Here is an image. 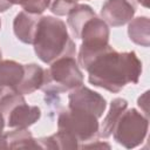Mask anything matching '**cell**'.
Segmentation results:
<instances>
[{"mask_svg":"<svg viewBox=\"0 0 150 150\" xmlns=\"http://www.w3.org/2000/svg\"><path fill=\"white\" fill-rule=\"evenodd\" d=\"M88 81L110 93H120L127 84H136L142 74V62L135 52H116L111 46L87 67Z\"/></svg>","mask_w":150,"mask_h":150,"instance_id":"1","label":"cell"},{"mask_svg":"<svg viewBox=\"0 0 150 150\" xmlns=\"http://www.w3.org/2000/svg\"><path fill=\"white\" fill-rule=\"evenodd\" d=\"M33 46L38 57L48 64L63 56H75L76 53V46L69 36L66 23L50 15L40 16Z\"/></svg>","mask_w":150,"mask_h":150,"instance_id":"2","label":"cell"},{"mask_svg":"<svg viewBox=\"0 0 150 150\" xmlns=\"http://www.w3.org/2000/svg\"><path fill=\"white\" fill-rule=\"evenodd\" d=\"M43 70L41 90L47 94L70 91L83 84V74L74 56H63Z\"/></svg>","mask_w":150,"mask_h":150,"instance_id":"3","label":"cell"},{"mask_svg":"<svg viewBox=\"0 0 150 150\" xmlns=\"http://www.w3.org/2000/svg\"><path fill=\"white\" fill-rule=\"evenodd\" d=\"M98 117L86 110L68 108L57 117V130L68 134L79 143L95 141L98 137Z\"/></svg>","mask_w":150,"mask_h":150,"instance_id":"4","label":"cell"},{"mask_svg":"<svg viewBox=\"0 0 150 150\" xmlns=\"http://www.w3.org/2000/svg\"><path fill=\"white\" fill-rule=\"evenodd\" d=\"M109 27L107 22L96 15L90 18L82 27L80 39L82 45L79 52V64L83 69L101 53L110 47Z\"/></svg>","mask_w":150,"mask_h":150,"instance_id":"5","label":"cell"},{"mask_svg":"<svg viewBox=\"0 0 150 150\" xmlns=\"http://www.w3.org/2000/svg\"><path fill=\"white\" fill-rule=\"evenodd\" d=\"M148 116L135 108H127L120 115L111 135L120 145L127 149H132L144 141L148 134Z\"/></svg>","mask_w":150,"mask_h":150,"instance_id":"6","label":"cell"},{"mask_svg":"<svg viewBox=\"0 0 150 150\" xmlns=\"http://www.w3.org/2000/svg\"><path fill=\"white\" fill-rule=\"evenodd\" d=\"M0 111L8 128H28L41 117L38 105H28L22 95H7L0 97Z\"/></svg>","mask_w":150,"mask_h":150,"instance_id":"7","label":"cell"},{"mask_svg":"<svg viewBox=\"0 0 150 150\" xmlns=\"http://www.w3.org/2000/svg\"><path fill=\"white\" fill-rule=\"evenodd\" d=\"M68 101V108L89 111L98 118L103 115L107 107V102L102 95L89 89L88 87H84L83 84L70 90Z\"/></svg>","mask_w":150,"mask_h":150,"instance_id":"8","label":"cell"},{"mask_svg":"<svg viewBox=\"0 0 150 150\" xmlns=\"http://www.w3.org/2000/svg\"><path fill=\"white\" fill-rule=\"evenodd\" d=\"M136 0H107L101 8V19L114 27L128 23L136 13Z\"/></svg>","mask_w":150,"mask_h":150,"instance_id":"9","label":"cell"},{"mask_svg":"<svg viewBox=\"0 0 150 150\" xmlns=\"http://www.w3.org/2000/svg\"><path fill=\"white\" fill-rule=\"evenodd\" d=\"M25 74V64L13 60L0 61V97L18 94Z\"/></svg>","mask_w":150,"mask_h":150,"instance_id":"10","label":"cell"},{"mask_svg":"<svg viewBox=\"0 0 150 150\" xmlns=\"http://www.w3.org/2000/svg\"><path fill=\"white\" fill-rule=\"evenodd\" d=\"M39 19V14H30L25 11L18 13L13 21L15 36L23 43H33Z\"/></svg>","mask_w":150,"mask_h":150,"instance_id":"11","label":"cell"},{"mask_svg":"<svg viewBox=\"0 0 150 150\" xmlns=\"http://www.w3.org/2000/svg\"><path fill=\"white\" fill-rule=\"evenodd\" d=\"M43 70L36 63L25 64V74L18 88V95H29L40 89L43 81Z\"/></svg>","mask_w":150,"mask_h":150,"instance_id":"12","label":"cell"},{"mask_svg":"<svg viewBox=\"0 0 150 150\" xmlns=\"http://www.w3.org/2000/svg\"><path fill=\"white\" fill-rule=\"evenodd\" d=\"M95 15L96 14H95L94 9L88 5L76 4L71 7V9L67 14V16H68L67 22H68V26H69L71 34L74 35L75 39H80L82 27L90 18H93Z\"/></svg>","mask_w":150,"mask_h":150,"instance_id":"13","label":"cell"},{"mask_svg":"<svg viewBox=\"0 0 150 150\" xmlns=\"http://www.w3.org/2000/svg\"><path fill=\"white\" fill-rule=\"evenodd\" d=\"M127 108H128V102L124 98L117 97V98H114L110 102L109 111H108L107 116L104 117V120H103V122L101 124V128L98 129V136L100 137L108 138L109 136H111L112 130H114V127H115V124H116L120 115Z\"/></svg>","mask_w":150,"mask_h":150,"instance_id":"14","label":"cell"},{"mask_svg":"<svg viewBox=\"0 0 150 150\" xmlns=\"http://www.w3.org/2000/svg\"><path fill=\"white\" fill-rule=\"evenodd\" d=\"M5 139L7 143V148L12 149H18V148H23V149H41L38 139H35L30 131L27 128H16L15 130H12L9 132L4 134Z\"/></svg>","mask_w":150,"mask_h":150,"instance_id":"15","label":"cell"},{"mask_svg":"<svg viewBox=\"0 0 150 150\" xmlns=\"http://www.w3.org/2000/svg\"><path fill=\"white\" fill-rule=\"evenodd\" d=\"M150 21L148 16H138L135 19H131L129 21L128 26V34L132 42L136 45L149 47V40H150Z\"/></svg>","mask_w":150,"mask_h":150,"instance_id":"16","label":"cell"},{"mask_svg":"<svg viewBox=\"0 0 150 150\" xmlns=\"http://www.w3.org/2000/svg\"><path fill=\"white\" fill-rule=\"evenodd\" d=\"M38 142L41 149H76L80 146L75 138L59 130L52 136L39 138Z\"/></svg>","mask_w":150,"mask_h":150,"instance_id":"17","label":"cell"},{"mask_svg":"<svg viewBox=\"0 0 150 150\" xmlns=\"http://www.w3.org/2000/svg\"><path fill=\"white\" fill-rule=\"evenodd\" d=\"M50 0H25L21 4V7L25 12L30 14H41L49 7Z\"/></svg>","mask_w":150,"mask_h":150,"instance_id":"18","label":"cell"},{"mask_svg":"<svg viewBox=\"0 0 150 150\" xmlns=\"http://www.w3.org/2000/svg\"><path fill=\"white\" fill-rule=\"evenodd\" d=\"M74 5L76 4H73L69 0H50L49 8L52 13L61 16V15H67Z\"/></svg>","mask_w":150,"mask_h":150,"instance_id":"19","label":"cell"},{"mask_svg":"<svg viewBox=\"0 0 150 150\" xmlns=\"http://www.w3.org/2000/svg\"><path fill=\"white\" fill-rule=\"evenodd\" d=\"M148 94H149V91H145L142 96L138 97V101H137L138 107L142 108L143 114H144L145 116H148Z\"/></svg>","mask_w":150,"mask_h":150,"instance_id":"20","label":"cell"},{"mask_svg":"<svg viewBox=\"0 0 150 150\" xmlns=\"http://www.w3.org/2000/svg\"><path fill=\"white\" fill-rule=\"evenodd\" d=\"M11 7H12V5L7 0H0V12H6Z\"/></svg>","mask_w":150,"mask_h":150,"instance_id":"21","label":"cell"},{"mask_svg":"<svg viewBox=\"0 0 150 150\" xmlns=\"http://www.w3.org/2000/svg\"><path fill=\"white\" fill-rule=\"evenodd\" d=\"M5 125H6L5 124V120H4V116H2V114L0 111V136L2 135V131H4V127Z\"/></svg>","mask_w":150,"mask_h":150,"instance_id":"22","label":"cell"},{"mask_svg":"<svg viewBox=\"0 0 150 150\" xmlns=\"http://www.w3.org/2000/svg\"><path fill=\"white\" fill-rule=\"evenodd\" d=\"M7 1L13 6V5H21L25 0H7Z\"/></svg>","mask_w":150,"mask_h":150,"instance_id":"23","label":"cell"},{"mask_svg":"<svg viewBox=\"0 0 150 150\" xmlns=\"http://www.w3.org/2000/svg\"><path fill=\"white\" fill-rule=\"evenodd\" d=\"M137 4H141L143 7H148V0H136Z\"/></svg>","mask_w":150,"mask_h":150,"instance_id":"24","label":"cell"},{"mask_svg":"<svg viewBox=\"0 0 150 150\" xmlns=\"http://www.w3.org/2000/svg\"><path fill=\"white\" fill-rule=\"evenodd\" d=\"M69 1H70V2H73V4H76L79 0H69Z\"/></svg>","mask_w":150,"mask_h":150,"instance_id":"25","label":"cell"},{"mask_svg":"<svg viewBox=\"0 0 150 150\" xmlns=\"http://www.w3.org/2000/svg\"><path fill=\"white\" fill-rule=\"evenodd\" d=\"M0 61H1V50H0Z\"/></svg>","mask_w":150,"mask_h":150,"instance_id":"26","label":"cell"},{"mask_svg":"<svg viewBox=\"0 0 150 150\" xmlns=\"http://www.w3.org/2000/svg\"><path fill=\"white\" fill-rule=\"evenodd\" d=\"M0 28H1V20H0Z\"/></svg>","mask_w":150,"mask_h":150,"instance_id":"27","label":"cell"}]
</instances>
